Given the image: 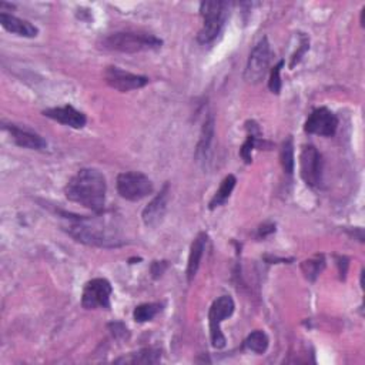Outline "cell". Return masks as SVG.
Here are the masks:
<instances>
[{
	"instance_id": "cell-1",
	"label": "cell",
	"mask_w": 365,
	"mask_h": 365,
	"mask_svg": "<svg viewBox=\"0 0 365 365\" xmlns=\"http://www.w3.org/2000/svg\"><path fill=\"white\" fill-rule=\"evenodd\" d=\"M107 182L104 175L96 168L78 170L64 188L66 197L94 212H101L106 202Z\"/></svg>"
},
{
	"instance_id": "cell-2",
	"label": "cell",
	"mask_w": 365,
	"mask_h": 365,
	"mask_svg": "<svg viewBox=\"0 0 365 365\" xmlns=\"http://www.w3.org/2000/svg\"><path fill=\"white\" fill-rule=\"evenodd\" d=\"M67 232L78 242L94 247H118L121 240L115 227L100 218L76 217L66 227Z\"/></svg>"
},
{
	"instance_id": "cell-3",
	"label": "cell",
	"mask_w": 365,
	"mask_h": 365,
	"mask_svg": "<svg viewBox=\"0 0 365 365\" xmlns=\"http://www.w3.org/2000/svg\"><path fill=\"white\" fill-rule=\"evenodd\" d=\"M98 46L107 51L120 53H140L158 50L163 46V40L154 34L141 31H115L104 36Z\"/></svg>"
},
{
	"instance_id": "cell-4",
	"label": "cell",
	"mask_w": 365,
	"mask_h": 365,
	"mask_svg": "<svg viewBox=\"0 0 365 365\" xmlns=\"http://www.w3.org/2000/svg\"><path fill=\"white\" fill-rule=\"evenodd\" d=\"M227 1H202L200 4V14L202 17V27L198 31L197 40L201 44H208L221 33L228 11Z\"/></svg>"
},
{
	"instance_id": "cell-5",
	"label": "cell",
	"mask_w": 365,
	"mask_h": 365,
	"mask_svg": "<svg viewBox=\"0 0 365 365\" xmlns=\"http://www.w3.org/2000/svg\"><path fill=\"white\" fill-rule=\"evenodd\" d=\"M151 180L140 171H125L117 175V191L128 201H140L153 192Z\"/></svg>"
},
{
	"instance_id": "cell-6",
	"label": "cell",
	"mask_w": 365,
	"mask_h": 365,
	"mask_svg": "<svg viewBox=\"0 0 365 365\" xmlns=\"http://www.w3.org/2000/svg\"><path fill=\"white\" fill-rule=\"evenodd\" d=\"M235 304L230 295H222L217 298L208 312V322H210V338L211 345L217 349L225 346V336L221 332V322L231 317L234 312Z\"/></svg>"
},
{
	"instance_id": "cell-7",
	"label": "cell",
	"mask_w": 365,
	"mask_h": 365,
	"mask_svg": "<svg viewBox=\"0 0 365 365\" xmlns=\"http://www.w3.org/2000/svg\"><path fill=\"white\" fill-rule=\"evenodd\" d=\"M271 60V47L267 37H262L248 57L244 77L248 83H258L264 78Z\"/></svg>"
},
{
	"instance_id": "cell-8",
	"label": "cell",
	"mask_w": 365,
	"mask_h": 365,
	"mask_svg": "<svg viewBox=\"0 0 365 365\" xmlns=\"http://www.w3.org/2000/svg\"><path fill=\"white\" fill-rule=\"evenodd\" d=\"M324 161L314 145H304L299 154V174L309 187H318L322 181Z\"/></svg>"
},
{
	"instance_id": "cell-9",
	"label": "cell",
	"mask_w": 365,
	"mask_h": 365,
	"mask_svg": "<svg viewBox=\"0 0 365 365\" xmlns=\"http://www.w3.org/2000/svg\"><path fill=\"white\" fill-rule=\"evenodd\" d=\"M113 288L106 278H94L86 282L81 294V305L86 309L110 308V297Z\"/></svg>"
},
{
	"instance_id": "cell-10",
	"label": "cell",
	"mask_w": 365,
	"mask_h": 365,
	"mask_svg": "<svg viewBox=\"0 0 365 365\" xmlns=\"http://www.w3.org/2000/svg\"><path fill=\"white\" fill-rule=\"evenodd\" d=\"M104 80L110 87L121 93L141 88L148 83V78L145 76L134 74V73L121 70L120 67H115V66H108L104 70Z\"/></svg>"
},
{
	"instance_id": "cell-11",
	"label": "cell",
	"mask_w": 365,
	"mask_h": 365,
	"mask_svg": "<svg viewBox=\"0 0 365 365\" xmlns=\"http://www.w3.org/2000/svg\"><path fill=\"white\" fill-rule=\"evenodd\" d=\"M336 128H338V118L327 107L315 108L304 124V130L308 134H317L324 137L334 135Z\"/></svg>"
},
{
	"instance_id": "cell-12",
	"label": "cell",
	"mask_w": 365,
	"mask_h": 365,
	"mask_svg": "<svg viewBox=\"0 0 365 365\" xmlns=\"http://www.w3.org/2000/svg\"><path fill=\"white\" fill-rule=\"evenodd\" d=\"M168 191H170L168 184H164V187L160 190V192L143 210L141 218L147 227H155L163 221L165 210H167Z\"/></svg>"
},
{
	"instance_id": "cell-13",
	"label": "cell",
	"mask_w": 365,
	"mask_h": 365,
	"mask_svg": "<svg viewBox=\"0 0 365 365\" xmlns=\"http://www.w3.org/2000/svg\"><path fill=\"white\" fill-rule=\"evenodd\" d=\"M3 128L6 131H9V134L11 135V140L23 148H29V150H44L47 147V141L38 135L37 133L27 130V128H21L17 127L14 124H4Z\"/></svg>"
},
{
	"instance_id": "cell-14",
	"label": "cell",
	"mask_w": 365,
	"mask_h": 365,
	"mask_svg": "<svg viewBox=\"0 0 365 365\" xmlns=\"http://www.w3.org/2000/svg\"><path fill=\"white\" fill-rule=\"evenodd\" d=\"M43 114L57 123H61V124L73 127V128H83L87 123L86 115L81 111L76 110L73 106L47 108L43 111Z\"/></svg>"
},
{
	"instance_id": "cell-15",
	"label": "cell",
	"mask_w": 365,
	"mask_h": 365,
	"mask_svg": "<svg viewBox=\"0 0 365 365\" xmlns=\"http://www.w3.org/2000/svg\"><path fill=\"white\" fill-rule=\"evenodd\" d=\"M0 23L3 29H6L10 33H14L17 36L23 37H36L38 34V29L31 24L30 21L16 17L9 13H0Z\"/></svg>"
},
{
	"instance_id": "cell-16",
	"label": "cell",
	"mask_w": 365,
	"mask_h": 365,
	"mask_svg": "<svg viewBox=\"0 0 365 365\" xmlns=\"http://www.w3.org/2000/svg\"><path fill=\"white\" fill-rule=\"evenodd\" d=\"M207 234L205 232H198L197 237L194 238V241L191 242L190 247V254H188V262H187V281L191 282L192 278L195 277L198 268H200V262L201 258L204 255V250L207 245Z\"/></svg>"
},
{
	"instance_id": "cell-17",
	"label": "cell",
	"mask_w": 365,
	"mask_h": 365,
	"mask_svg": "<svg viewBox=\"0 0 365 365\" xmlns=\"http://www.w3.org/2000/svg\"><path fill=\"white\" fill-rule=\"evenodd\" d=\"M212 138H214V117L208 115L201 127L200 140H198L197 150H195V157L198 158V161L205 163L208 160Z\"/></svg>"
},
{
	"instance_id": "cell-18",
	"label": "cell",
	"mask_w": 365,
	"mask_h": 365,
	"mask_svg": "<svg viewBox=\"0 0 365 365\" xmlns=\"http://www.w3.org/2000/svg\"><path fill=\"white\" fill-rule=\"evenodd\" d=\"M235 182H237V178L232 175V174H228L222 181H221V185L220 188L215 191L214 197L211 198L210 201V210H214L220 205H222L231 195L234 187H235Z\"/></svg>"
},
{
	"instance_id": "cell-19",
	"label": "cell",
	"mask_w": 365,
	"mask_h": 365,
	"mask_svg": "<svg viewBox=\"0 0 365 365\" xmlns=\"http://www.w3.org/2000/svg\"><path fill=\"white\" fill-rule=\"evenodd\" d=\"M268 336L264 331L261 329H257V331H252L244 341V346L248 349V351H252L255 354H264L268 348Z\"/></svg>"
},
{
	"instance_id": "cell-20",
	"label": "cell",
	"mask_w": 365,
	"mask_h": 365,
	"mask_svg": "<svg viewBox=\"0 0 365 365\" xmlns=\"http://www.w3.org/2000/svg\"><path fill=\"white\" fill-rule=\"evenodd\" d=\"M160 311H161V304H157V302L141 304L134 308L133 318L135 322H147V321H151Z\"/></svg>"
},
{
	"instance_id": "cell-21",
	"label": "cell",
	"mask_w": 365,
	"mask_h": 365,
	"mask_svg": "<svg viewBox=\"0 0 365 365\" xmlns=\"http://www.w3.org/2000/svg\"><path fill=\"white\" fill-rule=\"evenodd\" d=\"M161 354H158V351L154 349H143L140 352L131 354L130 356H124L117 359L115 362H128V364H155L160 361Z\"/></svg>"
},
{
	"instance_id": "cell-22",
	"label": "cell",
	"mask_w": 365,
	"mask_h": 365,
	"mask_svg": "<svg viewBox=\"0 0 365 365\" xmlns=\"http://www.w3.org/2000/svg\"><path fill=\"white\" fill-rule=\"evenodd\" d=\"M279 158H281L282 170H284L288 175H291L292 171H294V165H295V161H294V143H292V137H288V138L282 143Z\"/></svg>"
},
{
	"instance_id": "cell-23",
	"label": "cell",
	"mask_w": 365,
	"mask_h": 365,
	"mask_svg": "<svg viewBox=\"0 0 365 365\" xmlns=\"http://www.w3.org/2000/svg\"><path fill=\"white\" fill-rule=\"evenodd\" d=\"M324 267H325V259L322 255H315L301 264V269L309 281H314L321 274Z\"/></svg>"
},
{
	"instance_id": "cell-24",
	"label": "cell",
	"mask_w": 365,
	"mask_h": 365,
	"mask_svg": "<svg viewBox=\"0 0 365 365\" xmlns=\"http://www.w3.org/2000/svg\"><path fill=\"white\" fill-rule=\"evenodd\" d=\"M284 66V60H279L277 66H274V68L271 70V74H269V80H268V87L272 93L278 94L279 90H281V77H279V73H281V68Z\"/></svg>"
},
{
	"instance_id": "cell-25",
	"label": "cell",
	"mask_w": 365,
	"mask_h": 365,
	"mask_svg": "<svg viewBox=\"0 0 365 365\" xmlns=\"http://www.w3.org/2000/svg\"><path fill=\"white\" fill-rule=\"evenodd\" d=\"M309 48V41H308V38L305 37V36H302V43H301V48L292 56V58H291V63H289V67L292 68L299 60H301V56L307 51Z\"/></svg>"
},
{
	"instance_id": "cell-26",
	"label": "cell",
	"mask_w": 365,
	"mask_h": 365,
	"mask_svg": "<svg viewBox=\"0 0 365 365\" xmlns=\"http://www.w3.org/2000/svg\"><path fill=\"white\" fill-rule=\"evenodd\" d=\"M271 225V224H269ZM269 225H261L259 227V237H265V234H269V232H274L275 231V228H269V230H267Z\"/></svg>"
}]
</instances>
